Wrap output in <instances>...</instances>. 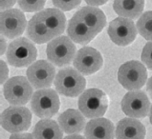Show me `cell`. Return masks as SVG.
<instances>
[{"label":"cell","mask_w":152,"mask_h":139,"mask_svg":"<svg viewBox=\"0 0 152 139\" xmlns=\"http://www.w3.org/2000/svg\"><path fill=\"white\" fill-rule=\"evenodd\" d=\"M16 1L17 0H0V6H1L0 8H1L2 11L8 10V9L14 7Z\"/></svg>","instance_id":"cell-29"},{"label":"cell","mask_w":152,"mask_h":139,"mask_svg":"<svg viewBox=\"0 0 152 139\" xmlns=\"http://www.w3.org/2000/svg\"><path fill=\"white\" fill-rule=\"evenodd\" d=\"M31 107L37 117L49 118L58 114L60 107L59 97L52 89L38 90L33 94Z\"/></svg>","instance_id":"cell-7"},{"label":"cell","mask_w":152,"mask_h":139,"mask_svg":"<svg viewBox=\"0 0 152 139\" xmlns=\"http://www.w3.org/2000/svg\"><path fill=\"white\" fill-rule=\"evenodd\" d=\"M145 0H114L113 9L117 14L125 18L135 19L142 14Z\"/></svg>","instance_id":"cell-21"},{"label":"cell","mask_w":152,"mask_h":139,"mask_svg":"<svg viewBox=\"0 0 152 139\" xmlns=\"http://www.w3.org/2000/svg\"><path fill=\"white\" fill-rule=\"evenodd\" d=\"M142 61L145 66L152 71V41L147 42L142 51Z\"/></svg>","instance_id":"cell-26"},{"label":"cell","mask_w":152,"mask_h":139,"mask_svg":"<svg viewBox=\"0 0 152 139\" xmlns=\"http://www.w3.org/2000/svg\"><path fill=\"white\" fill-rule=\"evenodd\" d=\"M7 60L9 64L17 68L28 67L37 57V50L27 38H17L9 45L7 50Z\"/></svg>","instance_id":"cell-2"},{"label":"cell","mask_w":152,"mask_h":139,"mask_svg":"<svg viewBox=\"0 0 152 139\" xmlns=\"http://www.w3.org/2000/svg\"><path fill=\"white\" fill-rule=\"evenodd\" d=\"M103 63L99 51L92 47H83L77 53L73 65L81 75H90L97 72Z\"/></svg>","instance_id":"cell-13"},{"label":"cell","mask_w":152,"mask_h":139,"mask_svg":"<svg viewBox=\"0 0 152 139\" xmlns=\"http://www.w3.org/2000/svg\"><path fill=\"white\" fill-rule=\"evenodd\" d=\"M149 121H150V123L152 125V105L150 107V111H149Z\"/></svg>","instance_id":"cell-34"},{"label":"cell","mask_w":152,"mask_h":139,"mask_svg":"<svg viewBox=\"0 0 152 139\" xmlns=\"http://www.w3.org/2000/svg\"><path fill=\"white\" fill-rule=\"evenodd\" d=\"M8 75H9V69L5 62L1 60V84H3L8 79Z\"/></svg>","instance_id":"cell-28"},{"label":"cell","mask_w":152,"mask_h":139,"mask_svg":"<svg viewBox=\"0 0 152 139\" xmlns=\"http://www.w3.org/2000/svg\"><path fill=\"white\" fill-rule=\"evenodd\" d=\"M82 75L79 71L70 67L60 70L55 78L56 90L64 96H79L86 87V80Z\"/></svg>","instance_id":"cell-1"},{"label":"cell","mask_w":152,"mask_h":139,"mask_svg":"<svg viewBox=\"0 0 152 139\" xmlns=\"http://www.w3.org/2000/svg\"><path fill=\"white\" fill-rule=\"evenodd\" d=\"M54 6L63 12L72 11L73 9L80 6L81 0H52Z\"/></svg>","instance_id":"cell-25"},{"label":"cell","mask_w":152,"mask_h":139,"mask_svg":"<svg viewBox=\"0 0 152 139\" xmlns=\"http://www.w3.org/2000/svg\"><path fill=\"white\" fill-rule=\"evenodd\" d=\"M32 123V112L21 106H11L1 114V126L9 132L27 131Z\"/></svg>","instance_id":"cell-8"},{"label":"cell","mask_w":152,"mask_h":139,"mask_svg":"<svg viewBox=\"0 0 152 139\" xmlns=\"http://www.w3.org/2000/svg\"><path fill=\"white\" fill-rule=\"evenodd\" d=\"M67 33L74 42L80 45L88 44L97 35L87 25L74 15L68 22Z\"/></svg>","instance_id":"cell-19"},{"label":"cell","mask_w":152,"mask_h":139,"mask_svg":"<svg viewBox=\"0 0 152 139\" xmlns=\"http://www.w3.org/2000/svg\"><path fill=\"white\" fill-rule=\"evenodd\" d=\"M20 9L26 12L41 11L45 6L46 0H17Z\"/></svg>","instance_id":"cell-24"},{"label":"cell","mask_w":152,"mask_h":139,"mask_svg":"<svg viewBox=\"0 0 152 139\" xmlns=\"http://www.w3.org/2000/svg\"><path fill=\"white\" fill-rule=\"evenodd\" d=\"M117 139H145V127L136 118L128 117L119 121L116 128Z\"/></svg>","instance_id":"cell-17"},{"label":"cell","mask_w":152,"mask_h":139,"mask_svg":"<svg viewBox=\"0 0 152 139\" xmlns=\"http://www.w3.org/2000/svg\"><path fill=\"white\" fill-rule=\"evenodd\" d=\"M58 124L62 131L68 134H75L82 132L86 126L85 117L80 111L69 109L58 117Z\"/></svg>","instance_id":"cell-18"},{"label":"cell","mask_w":152,"mask_h":139,"mask_svg":"<svg viewBox=\"0 0 152 139\" xmlns=\"http://www.w3.org/2000/svg\"><path fill=\"white\" fill-rule=\"evenodd\" d=\"M76 46L69 36H58L51 40L47 45L46 53L49 61L58 67L70 64L75 58Z\"/></svg>","instance_id":"cell-5"},{"label":"cell","mask_w":152,"mask_h":139,"mask_svg":"<svg viewBox=\"0 0 152 139\" xmlns=\"http://www.w3.org/2000/svg\"><path fill=\"white\" fill-rule=\"evenodd\" d=\"M121 107L124 114L128 117L144 118L150 111V102L144 92L132 90L124 96Z\"/></svg>","instance_id":"cell-11"},{"label":"cell","mask_w":152,"mask_h":139,"mask_svg":"<svg viewBox=\"0 0 152 139\" xmlns=\"http://www.w3.org/2000/svg\"><path fill=\"white\" fill-rule=\"evenodd\" d=\"M27 35L37 44H44L55 38L53 33L37 14H34L29 21L27 26Z\"/></svg>","instance_id":"cell-20"},{"label":"cell","mask_w":152,"mask_h":139,"mask_svg":"<svg viewBox=\"0 0 152 139\" xmlns=\"http://www.w3.org/2000/svg\"><path fill=\"white\" fill-rule=\"evenodd\" d=\"M139 33L148 41H152V11L144 12L137 22Z\"/></svg>","instance_id":"cell-23"},{"label":"cell","mask_w":152,"mask_h":139,"mask_svg":"<svg viewBox=\"0 0 152 139\" xmlns=\"http://www.w3.org/2000/svg\"><path fill=\"white\" fill-rule=\"evenodd\" d=\"M37 16L45 23L54 37H58L66 28V17L59 9L49 8L37 12Z\"/></svg>","instance_id":"cell-16"},{"label":"cell","mask_w":152,"mask_h":139,"mask_svg":"<svg viewBox=\"0 0 152 139\" xmlns=\"http://www.w3.org/2000/svg\"><path fill=\"white\" fill-rule=\"evenodd\" d=\"M137 26L132 19L119 16L112 20L108 26V35L118 46H127L135 40Z\"/></svg>","instance_id":"cell-9"},{"label":"cell","mask_w":152,"mask_h":139,"mask_svg":"<svg viewBox=\"0 0 152 139\" xmlns=\"http://www.w3.org/2000/svg\"><path fill=\"white\" fill-rule=\"evenodd\" d=\"M10 139H36L34 136V134L31 133H12L10 136Z\"/></svg>","instance_id":"cell-27"},{"label":"cell","mask_w":152,"mask_h":139,"mask_svg":"<svg viewBox=\"0 0 152 139\" xmlns=\"http://www.w3.org/2000/svg\"><path fill=\"white\" fill-rule=\"evenodd\" d=\"M108 108V99L102 90L89 89L83 92L79 99V109L87 118L102 117Z\"/></svg>","instance_id":"cell-3"},{"label":"cell","mask_w":152,"mask_h":139,"mask_svg":"<svg viewBox=\"0 0 152 139\" xmlns=\"http://www.w3.org/2000/svg\"><path fill=\"white\" fill-rule=\"evenodd\" d=\"M6 46H7V44H6V41L4 40V38H3V37H1V55L4 54V51H5Z\"/></svg>","instance_id":"cell-33"},{"label":"cell","mask_w":152,"mask_h":139,"mask_svg":"<svg viewBox=\"0 0 152 139\" xmlns=\"http://www.w3.org/2000/svg\"><path fill=\"white\" fill-rule=\"evenodd\" d=\"M64 139H87V138H84L83 136L80 135V134H72V135L66 136Z\"/></svg>","instance_id":"cell-32"},{"label":"cell","mask_w":152,"mask_h":139,"mask_svg":"<svg viewBox=\"0 0 152 139\" xmlns=\"http://www.w3.org/2000/svg\"><path fill=\"white\" fill-rule=\"evenodd\" d=\"M6 100L12 106H22L33 97V86L24 76H15L6 81L3 87Z\"/></svg>","instance_id":"cell-6"},{"label":"cell","mask_w":152,"mask_h":139,"mask_svg":"<svg viewBox=\"0 0 152 139\" xmlns=\"http://www.w3.org/2000/svg\"><path fill=\"white\" fill-rule=\"evenodd\" d=\"M33 134L36 139H62L63 131L56 121L46 118L37 123Z\"/></svg>","instance_id":"cell-22"},{"label":"cell","mask_w":152,"mask_h":139,"mask_svg":"<svg viewBox=\"0 0 152 139\" xmlns=\"http://www.w3.org/2000/svg\"><path fill=\"white\" fill-rule=\"evenodd\" d=\"M84 1L87 3L89 6L98 7V6H102L103 4H105L108 0H84Z\"/></svg>","instance_id":"cell-30"},{"label":"cell","mask_w":152,"mask_h":139,"mask_svg":"<svg viewBox=\"0 0 152 139\" xmlns=\"http://www.w3.org/2000/svg\"><path fill=\"white\" fill-rule=\"evenodd\" d=\"M27 78L36 89H46L53 83L56 75V69L53 64L46 60H38L29 66Z\"/></svg>","instance_id":"cell-12"},{"label":"cell","mask_w":152,"mask_h":139,"mask_svg":"<svg viewBox=\"0 0 152 139\" xmlns=\"http://www.w3.org/2000/svg\"><path fill=\"white\" fill-rule=\"evenodd\" d=\"M84 133L87 139H114V125L102 117L92 118L86 124Z\"/></svg>","instance_id":"cell-15"},{"label":"cell","mask_w":152,"mask_h":139,"mask_svg":"<svg viewBox=\"0 0 152 139\" xmlns=\"http://www.w3.org/2000/svg\"><path fill=\"white\" fill-rule=\"evenodd\" d=\"M27 26L24 14L18 9H8L2 11L0 15L1 34L9 39H14L22 34Z\"/></svg>","instance_id":"cell-10"},{"label":"cell","mask_w":152,"mask_h":139,"mask_svg":"<svg viewBox=\"0 0 152 139\" xmlns=\"http://www.w3.org/2000/svg\"><path fill=\"white\" fill-rule=\"evenodd\" d=\"M74 16L85 23L92 31L98 34L106 25V16L103 12L97 7L86 6L79 10Z\"/></svg>","instance_id":"cell-14"},{"label":"cell","mask_w":152,"mask_h":139,"mask_svg":"<svg viewBox=\"0 0 152 139\" xmlns=\"http://www.w3.org/2000/svg\"><path fill=\"white\" fill-rule=\"evenodd\" d=\"M146 90L147 93H148L149 96L152 98V76L148 79V81H147V84H146Z\"/></svg>","instance_id":"cell-31"},{"label":"cell","mask_w":152,"mask_h":139,"mask_svg":"<svg viewBox=\"0 0 152 139\" xmlns=\"http://www.w3.org/2000/svg\"><path fill=\"white\" fill-rule=\"evenodd\" d=\"M118 79L120 84L128 90H138L144 87L147 79L145 64L131 60L119 68Z\"/></svg>","instance_id":"cell-4"}]
</instances>
